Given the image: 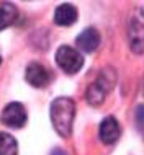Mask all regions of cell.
Wrapping results in <instances>:
<instances>
[{"mask_svg": "<svg viewBox=\"0 0 144 155\" xmlns=\"http://www.w3.org/2000/svg\"><path fill=\"white\" fill-rule=\"evenodd\" d=\"M51 123L59 136L69 137L72 132V124H74L75 116V104L67 96H59L51 103Z\"/></svg>", "mask_w": 144, "mask_h": 155, "instance_id": "cell-1", "label": "cell"}, {"mask_svg": "<svg viewBox=\"0 0 144 155\" xmlns=\"http://www.w3.org/2000/svg\"><path fill=\"white\" fill-rule=\"evenodd\" d=\"M128 39L129 48L134 54L144 52V12L134 8L128 20Z\"/></svg>", "mask_w": 144, "mask_h": 155, "instance_id": "cell-2", "label": "cell"}, {"mask_svg": "<svg viewBox=\"0 0 144 155\" xmlns=\"http://www.w3.org/2000/svg\"><path fill=\"white\" fill-rule=\"evenodd\" d=\"M56 62L66 74L72 75L82 69L84 57L77 49L70 48V46H61L56 52Z\"/></svg>", "mask_w": 144, "mask_h": 155, "instance_id": "cell-3", "label": "cell"}, {"mask_svg": "<svg viewBox=\"0 0 144 155\" xmlns=\"http://www.w3.org/2000/svg\"><path fill=\"white\" fill-rule=\"evenodd\" d=\"M0 119L8 127H15V129L23 127L25 123H26V110L22 103H8L3 108Z\"/></svg>", "mask_w": 144, "mask_h": 155, "instance_id": "cell-4", "label": "cell"}, {"mask_svg": "<svg viewBox=\"0 0 144 155\" xmlns=\"http://www.w3.org/2000/svg\"><path fill=\"white\" fill-rule=\"evenodd\" d=\"M25 78H26V82L31 87H35V88H43V87H46L51 80L49 72L46 70V67L38 64V62H31V64L26 67V70H25Z\"/></svg>", "mask_w": 144, "mask_h": 155, "instance_id": "cell-5", "label": "cell"}, {"mask_svg": "<svg viewBox=\"0 0 144 155\" xmlns=\"http://www.w3.org/2000/svg\"><path fill=\"white\" fill-rule=\"evenodd\" d=\"M77 48L82 52H94L100 46V33L95 28H85L75 39Z\"/></svg>", "mask_w": 144, "mask_h": 155, "instance_id": "cell-6", "label": "cell"}, {"mask_svg": "<svg viewBox=\"0 0 144 155\" xmlns=\"http://www.w3.org/2000/svg\"><path fill=\"white\" fill-rule=\"evenodd\" d=\"M120 137V124L113 116H108L100 124V139L105 144H113Z\"/></svg>", "mask_w": 144, "mask_h": 155, "instance_id": "cell-7", "label": "cell"}, {"mask_svg": "<svg viewBox=\"0 0 144 155\" xmlns=\"http://www.w3.org/2000/svg\"><path fill=\"white\" fill-rule=\"evenodd\" d=\"M77 20V10L70 3H62L54 12V23L59 26H70Z\"/></svg>", "mask_w": 144, "mask_h": 155, "instance_id": "cell-8", "label": "cell"}, {"mask_svg": "<svg viewBox=\"0 0 144 155\" xmlns=\"http://www.w3.org/2000/svg\"><path fill=\"white\" fill-rule=\"evenodd\" d=\"M16 20V7L8 2H0V30H5Z\"/></svg>", "mask_w": 144, "mask_h": 155, "instance_id": "cell-9", "label": "cell"}, {"mask_svg": "<svg viewBox=\"0 0 144 155\" xmlns=\"http://www.w3.org/2000/svg\"><path fill=\"white\" fill-rule=\"evenodd\" d=\"M0 155H18V144L8 132H0Z\"/></svg>", "mask_w": 144, "mask_h": 155, "instance_id": "cell-10", "label": "cell"}, {"mask_svg": "<svg viewBox=\"0 0 144 155\" xmlns=\"http://www.w3.org/2000/svg\"><path fill=\"white\" fill-rule=\"evenodd\" d=\"M105 96H107V90L103 88V87H100L98 83H92L90 87H88L87 90V100L90 104H94V106H98V104L105 100Z\"/></svg>", "mask_w": 144, "mask_h": 155, "instance_id": "cell-11", "label": "cell"}, {"mask_svg": "<svg viewBox=\"0 0 144 155\" xmlns=\"http://www.w3.org/2000/svg\"><path fill=\"white\" fill-rule=\"evenodd\" d=\"M136 119H138V124L139 126H144V104L138 108V113H136Z\"/></svg>", "mask_w": 144, "mask_h": 155, "instance_id": "cell-12", "label": "cell"}, {"mask_svg": "<svg viewBox=\"0 0 144 155\" xmlns=\"http://www.w3.org/2000/svg\"><path fill=\"white\" fill-rule=\"evenodd\" d=\"M51 155H66V152L62 149H54L53 152H51Z\"/></svg>", "mask_w": 144, "mask_h": 155, "instance_id": "cell-13", "label": "cell"}, {"mask_svg": "<svg viewBox=\"0 0 144 155\" xmlns=\"http://www.w3.org/2000/svg\"><path fill=\"white\" fill-rule=\"evenodd\" d=\"M0 64H2V57H0Z\"/></svg>", "mask_w": 144, "mask_h": 155, "instance_id": "cell-14", "label": "cell"}]
</instances>
